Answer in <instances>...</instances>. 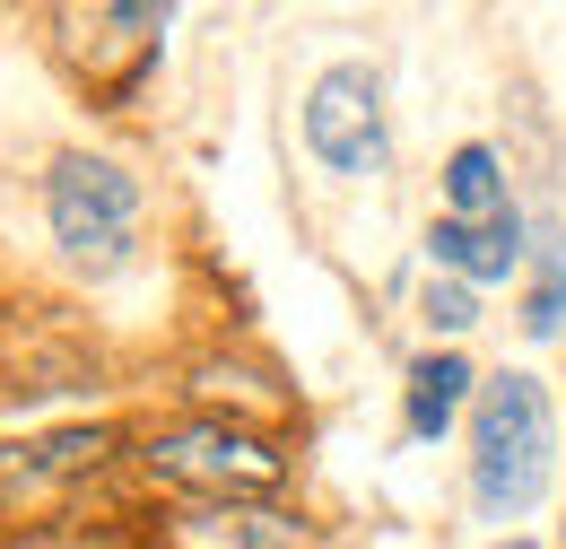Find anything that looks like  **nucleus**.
<instances>
[{
  "instance_id": "obj_1",
  "label": "nucleus",
  "mask_w": 566,
  "mask_h": 549,
  "mask_svg": "<svg viewBox=\"0 0 566 549\" xmlns=\"http://www.w3.org/2000/svg\"><path fill=\"white\" fill-rule=\"evenodd\" d=\"M549 472H558V411H549L541 375L505 366L480 384V411H471V497H480V515L514 524L549 497Z\"/></svg>"
},
{
  "instance_id": "obj_8",
  "label": "nucleus",
  "mask_w": 566,
  "mask_h": 549,
  "mask_svg": "<svg viewBox=\"0 0 566 549\" xmlns=\"http://www.w3.org/2000/svg\"><path fill=\"white\" fill-rule=\"evenodd\" d=\"M471 384H480V375H471L453 349H427L419 366H410V436H419V445L444 436V427L462 418V393H471Z\"/></svg>"
},
{
  "instance_id": "obj_9",
  "label": "nucleus",
  "mask_w": 566,
  "mask_h": 549,
  "mask_svg": "<svg viewBox=\"0 0 566 549\" xmlns=\"http://www.w3.org/2000/svg\"><path fill=\"white\" fill-rule=\"evenodd\" d=\"M496 209H514V201H505V166H496V148H480V139L453 148V157H444V218L471 227V218H496Z\"/></svg>"
},
{
  "instance_id": "obj_12",
  "label": "nucleus",
  "mask_w": 566,
  "mask_h": 549,
  "mask_svg": "<svg viewBox=\"0 0 566 549\" xmlns=\"http://www.w3.org/2000/svg\"><path fill=\"white\" fill-rule=\"evenodd\" d=\"M496 549H532V541H496Z\"/></svg>"
},
{
  "instance_id": "obj_7",
  "label": "nucleus",
  "mask_w": 566,
  "mask_h": 549,
  "mask_svg": "<svg viewBox=\"0 0 566 549\" xmlns=\"http://www.w3.org/2000/svg\"><path fill=\"white\" fill-rule=\"evenodd\" d=\"M105 454H114V436H105V427H71V436H44V445H27L18 463H0V488L35 497V488H53V480H78V472H96Z\"/></svg>"
},
{
  "instance_id": "obj_5",
  "label": "nucleus",
  "mask_w": 566,
  "mask_h": 549,
  "mask_svg": "<svg viewBox=\"0 0 566 549\" xmlns=\"http://www.w3.org/2000/svg\"><path fill=\"white\" fill-rule=\"evenodd\" d=\"M427 253H436V271H453L462 288H489V279H514L523 262V218L514 209H496V218H436L427 227Z\"/></svg>"
},
{
  "instance_id": "obj_3",
  "label": "nucleus",
  "mask_w": 566,
  "mask_h": 549,
  "mask_svg": "<svg viewBox=\"0 0 566 549\" xmlns=\"http://www.w3.org/2000/svg\"><path fill=\"white\" fill-rule=\"evenodd\" d=\"M140 463L157 472V480L218 497V506H235V497H271V488L287 480V454H280V445L253 436V427H227V418H192V427L148 436Z\"/></svg>"
},
{
  "instance_id": "obj_11",
  "label": "nucleus",
  "mask_w": 566,
  "mask_h": 549,
  "mask_svg": "<svg viewBox=\"0 0 566 549\" xmlns=\"http://www.w3.org/2000/svg\"><path fill=\"white\" fill-rule=\"evenodd\" d=\"M419 314H427V332H444V341H453V332H471V323H480V297H471L462 279H427Z\"/></svg>"
},
{
  "instance_id": "obj_10",
  "label": "nucleus",
  "mask_w": 566,
  "mask_h": 549,
  "mask_svg": "<svg viewBox=\"0 0 566 549\" xmlns=\"http://www.w3.org/2000/svg\"><path fill=\"white\" fill-rule=\"evenodd\" d=\"M523 332L558 341L566 332V236H532V297H523Z\"/></svg>"
},
{
  "instance_id": "obj_6",
  "label": "nucleus",
  "mask_w": 566,
  "mask_h": 549,
  "mask_svg": "<svg viewBox=\"0 0 566 549\" xmlns=\"http://www.w3.org/2000/svg\"><path fill=\"white\" fill-rule=\"evenodd\" d=\"M175 549H314V541H305V524H287L271 506H210L175 532Z\"/></svg>"
},
{
  "instance_id": "obj_4",
  "label": "nucleus",
  "mask_w": 566,
  "mask_h": 549,
  "mask_svg": "<svg viewBox=\"0 0 566 549\" xmlns=\"http://www.w3.org/2000/svg\"><path fill=\"white\" fill-rule=\"evenodd\" d=\"M305 148L332 175H375L384 166V79L366 62H340L314 79L305 96Z\"/></svg>"
},
{
  "instance_id": "obj_2",
  "label": "nucleus",
  "mask_w": 566,
  "mask_h": 549,
  "mask_svg": "<svg viewBox=\"0 0 566 549\" xmlns=\"http://www.w3.org/2000/svg\"><path fill=\"white\" fill-rule=\"evenodd\" d=\"M44 218H53V245L71 253L78 271H123L132 262V218H140V184L114 166V157H62L53 184H44Z\"/></svg>"
}]
</instances>
